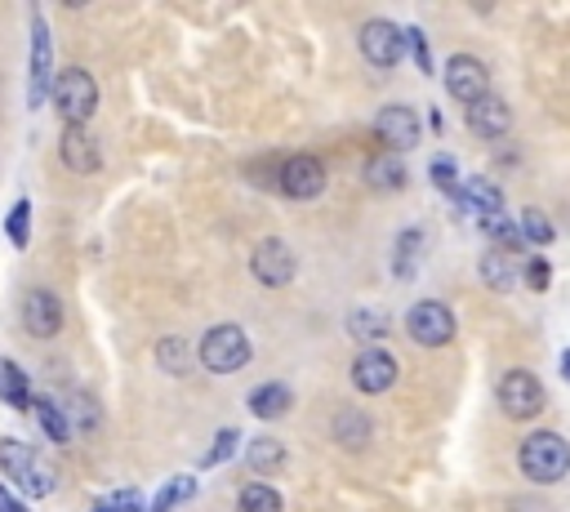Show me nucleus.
Masks as SVG:
<instances>
[{
	"mask_svg": "<svg viewBox=\"0 0 570 512\" xmlns=\"http://www.w3.org/2000/svg\"><path fill=\"white\" fill-rule=\"evenodd\" d=\"M0 472H6L23 499H45L54 490V468L45 463V454L28 441H10L0 437Z\"/></svg>",
	"mask_w": 570,
	"mask_h": 512,
	"instance_id": "f257e3e1",
	"label": "nucleus"
},
{
	"mask_svg": "<svg viewBox=\"0 0 570 512\" xmlns=\"http://www.w3.org/2000/svg\"><path fill=\"white\" fill-rule=\"evenodd\" d=\"M50 99H54V112L63 116V125H90V116L99 112V85L85 68H63L50 85Z\"/></svg>",
	"mask_w": 570,
	"mask_h": 512,
	"instance_id": "f03ea898",
	"label": "nucleus"
},
{
	"mask_svg": "<svg viewBox=\"0 0 570 512\" xmlns=\"http://www.w3.org/2000/svg\"><path fill=\"white\" fill-rule=\"evenodd\" d=\"M517 463H521V472L530 481L552 485V481H561L570 472V446L557 432H530L521 441V450H517Z\"/></svg>",
	"mask_w": 570,
	"mask_h": 512,
	"instance_id": "7ed1b4c3",
	"label": "nucleus"
},
{
	"mask_svg": "<svg viewBox=\"0 0 570 512\" xmlns=\"http://www.w3.org/2000/svg\"><path fill=\"white\" fill-rule=\"evenodd\" d=\"M196 361L210 370V375H236L245 361H250V339L241 326H214L205 339H201V352Z\"/></svg>",
	"mask_w": 570,
	"mask_h": 512,
	"instance_id": "20e7f679",
	"label": "nucleus"
},
{
	"mask_svg": "<svg viewBox=\"0 0 570 512\" xmlns=\"http://www.w3.org/2000/svg\"><path fill=\"white\" fill-rule=\"evenodd\" d=\"M406 335L419 344V348H446L455 339V313L437 299H419L410 313H406Z\"/></svg>",
	"mask_w": 570,
	"mask_h": 512,
	"instance_id": "39448f33",
	"label": "nucleus"
},
{
	"mask_svg": "<svg viewBox=\"0 0 570 512\" xmlns=\"http://www.w3.org/2000/svg\"><path fill=\"white\" fill-rule=\"evenodd\" d=\"M250 273H254V281H258V286H267V290H285V286L295 281V249L285 245V240H276V236L258 240V245H254V254H250Z\"/></svg>",
	"mask_w": 570,
	"mask_h": 512,
	"instance_id": "423d86ee",
	"label": "nucleus"
},
{
	"mask_svg": "<svg viewBox=\"0 0 570 512\" xmlns=\"http://www.w3.org/2000/svg\"><path fill=\"white\" fill-rule=\"evenodd\" d=\"M446 94H450L455 103H464V107H472L477 99H486V94H490V72H486V63L472 59V54H455V59L446 63Z\"/></svg>",
	"mask_w": 570,
	"mask_h": 512,
	"instance_id": "0eeeda50",
	"label": "nucleus"
},
{
	"mask_svg": "<svg viewBox=\"0 0 570 512\" xmlns=\"http://www.w3.org/2000/svg\"><path fill=\"white\" fill-rule=\"evenodd\" d=\"M499 406L508 419H535L543 410V383L530 370H508L499 379Z\"/></svg>",
	"mask_w": 570,
	"mask_h": 512,
	"instance_id": "6e6552de",
	"label": "nucleus"
},
{
	"mask_svg": "<svg viewBox=\"0 0 570 512\" xmlns=\"http://www.w3.org/2000/svg\"><path fill=\"white\" fill-rule=\"evenodd\" d=\"M357 41H362V54H366L375 68H397V63L406 59V32L393 28L388 19H370Z\"/></svg>",
	"mask_w": 570,
	"mask_h": 512,
	"instance_id": "1a4fd4ad",
	"label": "nucleus"
},
{
	"mask_svg": "<svg viewBox=\"0 0 570 512\" xmlns=\"http://www.w3.org/2000/svg\"><path fill=\"white\" fill-rule=\"evenodd\" d=\"M281 192L291 196V201H313L326 192V165L317 156H291L281 165Z\"/></svg>",
	"mask_w": 570,
	"mask_h": 512,
	"instance_id": "9d476101",
	"label": "nucleus"
},
{
	"mask_svg": "<svg viewBox=\"0 0 570 512\" xmlns=\"http://www.w3.org/2000/svg\"><path fill=\"white\" fill-rule=\"evenodd\" d=\"M23 330L32 339H54L63 330V304H59L54 290L37 286V290L23 295Z\"/></svg>",
	"mask_w": 570,
	"mask_h": 512,
	"instance_id": "9b49d317",
	"label": "nucleus"
},
{
	"mask_svg": "<svg viewBox=\"0 0 570 512\" xmlns=\"http://www.w3.org/2000/svg\"><path fill=\"white\" fill-rule=\"evenodd\" d=\"M353 383H357V392H366V397H384V392L397 383V361H393V352H384V348L362 352V357L353 361Z\"/></svg>",
	"mask_w": 570,
	"mask_h": 512,
	"instance_id": "f8f14e48",
	"label": "nucleus"
},
{
	"mask_svg": "<svg viewBox=\"0 0 570 512\" xmlns=\"http://www.w3.org/2000/svg\"><path fill=\"white\" fill-rule=\"evenodd\" d=\"M375 134H379V143H388V152L397 147V152H410L415 143H419V116L410 112V107H384L379 112V121H375Z\"/></svg>",
	"mask_w": 570,
	"mask_h": 512,
	"instance_id": "ddd939ff",
	"label": "nucleus"
},
{
	"mask_svg": "<svg viewBox=\"0 0 570 512\" xmlns=\"http://www.w3.org/2000/svg\"><path fill=\"white\" fill-rule=\"evenodd\" d=\"M59 156H63V165H68L72 174H94V170L103 165V152H99L94 134H90V130H81V125H68V130H63V139H59Z\"/></svg>",
	"mask_w": 570,
	"mask_h": 512,
	"instance_id": "4468645a",
	"label": "nucleus"
},
{
	"mask_svg": "<svg viewBox=\"0 0 570 512\" xmlns=\"http://www.w3.org/2000/svg\"><path fill=\"white\" fill-rule=\"evenodd\" d=\"M468 125H472L481 139H503V134L512 130V112H508L503 99L486 94V99H477V103L468 107Z\"/></svg>",
	"mask_w": 570,
	"mask_h": 512,
	"instance_id": "2eb2a0df",
	"label": "nucleus"
},
{
	"mask_svg": "<svg viewBox=\"0 0 570 512\" xmlns=\"http://www.w3.org/2000/svg\"><path fill=\"white\" fill-rule=\"evenodd\" d=\"M32 107L50 94V85H54V76H50V32H45V19H37L32 23Z\"/></svg>",
	"mask_w": 570,
	"mask_h": 512,
	"instance_id": "dca6fc26",
	"label": "nucleus"
},
{
	"mask_svg": "<svg viewBox=\"0 0 570 512\" xmlns=\"http://www.w3.org/2000/svg\"><path fill=\"white\" fill-rule=\"evenodd\" d=\"M0 401H6L10 410H32V383H28V375H23L14 361H6V357H0Z\"/></svg>",
	"mask_w": 570,
	"mask_h": 512,
	"instance_id": "f3484780",
	"label": "nucleus"
},
{
	"mask_svg": "<svg viewBox=\"0 0 570 512\" xmlns=\"http://www.w3.org/2000/svg\"><path fill=\"white\" fill-rule=\"evenodd\" d=\"M459 201H464L468 209L486 214V218H495V214L503 209V192H499L490 178H468V183H459Z\"/></svg>",
	"mask_w": 570,
	"mask_h": 512,
	"instance_id": "a211bd4d",
	"label": "nucleus"
},
{
	"mask_svg": "<svg viewBox=\"0 0 570 512\" xmlns=\"http://www.w3.org/2000/svg\"><path fill=\"white\" fill-rule=\"evenodd\" d=\"M291 388H285V383H263V388H254L250 392V414H258V419H276V414H285V410H291Z\"/></svg>",
	"mask_w": 570,
	"mask_h": 512,
	"instance_id": "6ab92c4d",
	"label": "nucleus"
},
{
	"mask_svg": "<svg viewBox=\"0 0 570 512\" xmlns=\"http://www.w3.org/2000/svg\"><path fill=\"white\" fill-rule=\"evenodd\" d=\"M32 414H37V423H41V432L50 437V441H72V423H68V410L63 406H54L50 397H32Z\"/></svg>",
	"mask_w": 570,
	"mask_h": 512,
	"instance_id": "aec40b11",
	"label": "nucleus"
},
{
	"mask_svg": "<svg viewBox=\"0 0 570 512\" xmlns=\"http://www.w3.org/2000/svg\"><path fill=\"white\" fill-rule=\"evenodd\" d=\"M366 178H370V187H379V192H397V187H406V165H401L393 152H384V156H375V161L366 165Z\"/></svg>",
	"mask_w": 570,
	"mask_h": 512,
	"instance_id": "412c9836",
	"label": "nucleus"
},
{
	"mask_svg": "<svg viewBox=\"0 0 570 512\" xmlns=\"http://www.w3.org/2000/svg\"><path fill=\"white\" fill-rule=\"evenodd\" d=\"M335 441H339L344 450H362V446L370 441V419L357 414V410H339V414H335Z\"/></svg>",
	"mask_w": 570,
	"mask_h": 512,
	"instance_id": "4be33fe9",
	"label": "nucleus"
},
{
	"mask_svg": "<svg viewBox=\"0 0 570 512\" xmlns=\"http://www.w3.org/2000/svg\"><path fill=\"white\" fill-rule=\"evenodd\" d=\"M481 277H486L490 290H512V281H517L512 254H508V249H490L486 259H481Z\"/></svg>",
	"mask_w": 570,
	"mask_h": 512,
	"instance_id": "5701e85b",
	"label": "nucleus"
},
{
	"mask_svg": "<svg viewBox=\"0 0 570 512\" xmlns=\"http://www.w3.org/2000/svg\"><path fill=\"white\" fill-rule=\"evenodd\" d=\"M285 446L281 441H272V437H258V441H250V450H245V463L254 468V472H281L285 468Z\"/></svg>",
	"mask_w": 570,
	"mask_h": 512,
	"instance_id": "b1692460",
	"label": "nucleus"
},
{
	"mask_svg": "<svg viewBox=\"0 0 570 512\" xmlns=\"http://www.w3.org/2000/svg\"><path fill=\"white\" fill-rule=\"evenodd\" d=\"M419 245H424V232H419V227H410V232L397 236V249H393V273H397V277H410V273H415Z\"/></svg>",
	"mask_w": 570,
	"mask_h": 512,
	"instance_id": "393cba45",
	"label": "nucleus"
},
{
	"mask_svg": "<svg viewBox=\"0 0 570 512\" xmlns=\"http://www.w3.org/2000/svg\"><path fill=\"white\" fill-rule=\"evenodd\" d=\"M236 508H241V512H281V494H276L272 485H263V481H250V485L241 490Z\"/></svg>",
	"mask_w": 570,
	"mask_h": 512,
	"instance_id": "a878e982",
	"label": "nucleus"
},
{
	"mask_svg": "<svg viewBox=\"0 0 570 512\" xmlns=\"http://www.w3.org/2000/svg\"><path fill=\"white\" fill-rule=\"evenodd\" d=\"M156 361H161V370H170V375H187V370H192V348H187L183 339H161V344H156Z\"/></svg>",
	"mask_w": 570,
	"mask_h": 512,
	"instance_id": "bb28decb",
	"label": "nucleus"
},
{
	"mask_svg": "<svg viewBox=\"0 0 570 512\" xmlns=\"http://www.w3.org/2000/svg\"><path fill=\"white\" fill-rule=\"evenodd\" d=\"M6 232H10V240L19 245V249H28V240H32V205L19 196L14 201V209H10V223H6Z\"/></svg>",
	"mask_w": 570,
	"mask_h": 512,
	"instance_id": "cd10ccee",
	"label": "nucleus"
},
{
	"mask_svg": "<svg viewBox=\"0 0 570 512\" xmlns=\"http://www.w3.org/2000/svg\"><path fill=\"white\" fill-rule=\"evenodd\" d=\"M192 490H196V481H192V477H174V481H170V485L156 494V503H152L147 512H174V508H179V503H183Z\"/></svg>",
	"mask_w": 570,
	"mask_h": 512,
	"instance_id": "c85d7f7f",
	"label": "nucleus"
},
{
	"mask_svg": "<svg viewBox=\"0 0 570 512\" xmlns=\"http://www.w3.org/2000/svg\"><path fill=\"white\" fill-rule=\"evenodd\" d=\"M348 330L362 335V339H384V335H388V317H384V313H353Z\"/></svg>",
	"mask_w": 570,
	"mask_h": 512,
	"instance_id": "c756f323",
	"label": "nucleus"
},
{
	"mask_svg": "<svg viewBox=\"0 0 570 512\" xmlns=\"http://www.w3.org/2000/svg\"><path fill=\"white\" fill-rule=\"evenodd\" d=\"M521 236L535 240V245H548V240H552V223H548L539 209H526V214H521Z\"/></svg>",
	"mask_w": 570,
	"mask_h": 512,
	"instance_id": "7c9ffc66",
	"label": "nucleus"
},
{
	"mask_svg": "<svg viewBox=\"0 0 570 512\" xmlns=\"http://www.w3.org/2000/svg\"><path fill=\"white\" fill-rule=\"evenodd\" d=\"M94 512H147V508H143V494H139V490H116V494H108Z\"/></svg>",
	"mask_w": 570,
	"mask_h": 512,
	"instance_id": "2f4dec72",
	"label": "nucleus"
},
{
	"mask_svg": "<svg viewBox=\"0 0 570 512\" xmlns=\"http://www.w3.org/2000/svg\"><path fill=\"white\" fill-rule=\"evenodd\" d=\"M232 446H236V432H232V428H223V432H218V441H214V446H210V454H205V468L223 463V459L232 454Z\"/></svg>",
	"mask_w": 570,
	"mask_h": 512,
	"instance_id": "473e14b6",
	"label": "nucleus"
},
{
	"mask_svg": "<svg viewBox=\"0 0 570 512\" xmlns=\"http://www.w3.org/2000/svg\"><path fill=\"white\" fill-rule=\"evenodd\" d=\"M406 45L415 50V63H419L424 72H432V54H428V41H424V32H419V28H410V32H406Z\"/></svg>",
	"mask_w": 570,
	"mask_h": 512,
	"instance_id": "72a5a7b5",
	"label": "nucleus"
},
{
	"mask_svg": "<svg viewBox=\"0 0 570 512\" xmlns=\"http://www.w3.org/2000/svg\"><path fill=\"white\" fill-rule=\"evenodd\" d=\"M432 178H437V187H441V192H450V196H459V178H455V165H450L446 156H441V161L432 165Z\"/></svg>",
	"mask_w": 570,
	"mask_h": 512,
	"instance_id": "f704fd0d",
	"label": "nucleus"
},
{
	"mask_svg": "<svg viewBox=\"0 0 570 512\" xmlns=\"http://www.w3.org/2000/svg\"><path fill=\"white\" fill-rule=\"evenodd\" d=\"M548 281H552V268H548L543 259H530V264H526V286H530V290H548Z\"/></svg>",
	"mask_w": 570,
	"mask_h": 512,
	"instance_id": "c9c22d12",
	"label": "nucleus"
},
{
	"mask_svg": "<svg viewBox=\"0 0 570 512\" xmlns=\"http://www.w3.org/2000/svg\"><path fill=\"white\" fill-rule=\"evenodd\" d=\"M0 512H32V508H28L23 499H14L6 485H0Z\"/></svg>",
	"mask_w": 570,
	"mask_h": 512,
	"instance_id": "e433bc0d",
	"label": "nucleus"
},
{
	"mask_svg": "<svg viewBox=\"0 0 570 512\" xmlns=\"http://www.w3.org/2000/svg\"><path fill=\"white\" fill-rule=\"evenodd\" d=\"M561 375H566V379H570V352H566V357H561Z\"/></svg>",
	"mask_w": 570,
	"mask_h": 512,
	"instance_id": "4c0bfd02",
	"label": "nucleus"
}]
</instances>
